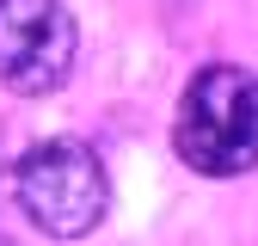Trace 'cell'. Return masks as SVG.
<instances>
[{
    "mask_svg": "<svg viewBox=\"0 0 258 246\" xmlns=\"http://www.w3.org/2000/svg\"><path fill=\"white\" fill-rule=\"evenodd\" d=\"M172 148L203 178L252 172L258 166V74L234 68V61L190 74L178 99V123H172Z\"/></svg>",
    "mask_w": 258,
    "mask_h": 246,
    "instance_id": "6da1fadb",
    "label": "cell"
},
{
    "mask_svg": "<svg viewBox=\"0 0 258 246\" xmlns=\"http://www.w3.org/2000/svg\"><path fill=\"white\" fill-rule=\"evenodd\" d=\"M74 13L68 0H0V80L43 99L74 74Z\"/></svg>",
    "mask_w": 258,
    "mask_h": 246,
    "instance_id": "3957f363",
    "label": "cell"
},
{
    "mask_svg": "<svg viewBox=\"0 0 258 246\" xmlns=\"http://www.w3.org/2000/svg\"><path fill=\"white\" fill-rule=\"evenodd\" d=\"M13 197H19V209H25L43 234L80 240V234H92V228L105 222V209H111V178H105V160H99L86 142L55 136V142H37V148L13 166Z\"/></svg>",
    "mask_w": 258,
    "mask_h": 246,
    "instance_id": "7a4b0ae2",
    "label": "cell"
}]
</instances>
